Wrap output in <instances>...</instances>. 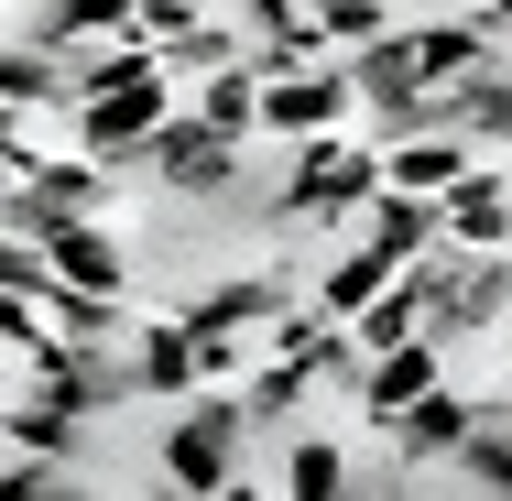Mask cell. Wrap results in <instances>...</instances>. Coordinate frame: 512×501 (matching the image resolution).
Listing matches in <instances>:
<instances>
[{
	"mask_svg": "<svg viewBox=\"0 0 512 501\" xmlns=\"http://www.w3.org/2000/svg\"><path fill=\"white\" fill-rule=\"evenodd\" d=\"M240 447H251V414H240V382H207V393L164 403V447H153V469H164V491H240Z\"/></svg>",
	"mask_w": 512,
	"mask_h": 501,
	"instance_id": "cell-3",
	"label": "cell"
},
{
	"mask_svg": "<svg viewBox=\"0 0 512 501\" xmlns=\"http://www.w3.org/2000/svg\"><path fill=\"white\" fill-rule=\"evenodd\" d=\"M186 109H197L207 131H229V142H262V77H251V66L197 77V88H186Z\"/></svg>",
	"mask_w": 512,
	"mask_h": 501,
	"instance_id": "cell-19",
	"label": "cell"
},
{
	"mask_svg": "<svg viewBox=\"0 0 512 501\" xmlns=\"http://www.w3.org/2000/svg\"><path fill=\"white\" fill-rule=\"evenodd\" d=\"M131 371H142V403H186V393H207L197 327H186V316H142V327H131Z\"/></svg>",
	"mask_w": 512,
	"mask_h": 501,
	"instance_id": "cell-10",
	"label": "cell"
},
{
	"mask_svg": "<svg viewBox=\"0 0 512 501\" xmlns=\"http://www.w3.org/2000/svg\"><path fill=\"white\" fill-rule=\"evenodd\" d=\"M349 88H360V109H382V99H414V88H436V77H425V44H414V22H393L382 44H360V55H349Z\"/></svg>",
	"mask_w": 512,
	"mask_h": 501,
	"instance_id": "cell-17",
	"label": "cell"
},
{
	"mask_svg": "<svg viewBox=\"0 0 512 501\" xmlns=\"http://www.w3.org/2000/svg\"><path fill=\"white\" fill-rule=\"evenodd\" d=\"M349 120H360L349 55H316V66L262 77V142H316V131H349Z\"/></svg>",
	"mask_w": 512,
	"mask_h": 501,
	"instance_id": "cell-4",
	"label": "cell"
},
{
	"mask_svg": "<svg viewBox=\"0 0 512 501\" xmlns=\"http://www.w3.org/2000/svg\"><path fill=\"white\" fill-rule=\"evenodd\" d=\"M22 349H44V295L0 284V371H22Z\"/></svg>",
	"mask_w": 512,
	"mask_h": 501,
	"instance_id": "cell-26",
	"label": "cell"
},
{
	"mask_svg": "<svg viewBox=\"0 0 512 501\" xmlns=\"http://www.w3.org/2000/svg\"><path fill=\"white\" fill-rule=\"evenodd\" d=\"M66 491H77V458H44V447L0 458V501H66Z\"/></svg>",
	"mask_w": 512,
	"mask_h": 501,
	"instance_id": "cell-24",
	"label": "cell"
},
{
	"mask_svg": "<svg viewBox=\"0 0 512 501\" xmlns=\"http://www.w3.org/2000/svg\"><path fill=\"white\" fill-rule=\"evenodd\" d=\"M0 425H11V393H0Z\"/></svg>",
	"mask_w": 512,
	"mask_h": 501,
	"instance_id": "cell-30",
	"label": "cell"
},
{
	"mask_svg": "<svg viewBox=\"0 0 512 501\" xmlns=\"http://www.w3.org/2000/svg\"><path fill=\"white\" fill-rule=\"evenodd\" d=\"M77 436H88V414L77 403H55V393H11V425H0V447H44V458H77Z\"/></svg>",
	"mask_w": 512,
	"mask_h": 501,
	"instance_id": "cell-21",
	"label": "cell"
},
{
	"mask_svg": "<svg viewBox=\"0 0 512 501\" xmlns=\"http://www.w3.org/2000/svg\"><path fill=\"white\" fill-rule=\"evenodd\" d=\"M404 11H414V0H404Z\"/></svg>",
	"mask_w": 512,
	"mask_h": 501,
	"instance_id": "cell-31",
	"label": "cell"
},
{
	"mask_svg": "<svg viewBox=\"0 0 512 501\" xmlns=\"http://www.w3.org/2000/svg\"><path fill=\"white\" fill-rule=\"evenodd\" d=\"M447 469H458V491L512 501V414H491V403H480V425L458 436V458H447Z\"/></svg>",
	"mask_w": 512,
	"mask_h": 501,
	"instance_id": "cell-20",
	"label": "cell"
},
{
	"mask_svg": "<svg viewBox=\"0 0 512 501\" xmlns=\"http://www.w3.org/2000/svg\"><path fill=\"white\" fill-rule=\"evenodd\" d=\"M469 425H480V393L436 382V393H414L404 414L382 425V447H393V458H404L414 480H425V469H447V458H458V436H469Z\"/></svg>",
	"mask_w": 512,
	"mask_h": 501,
	"instance_id": "cell-6",
	"label": "cell"
},
{
	"mask_svg": "<svg viewBox=\"0 0 512 501\" xmlns=\"http://www.w3.org/2000/svg\"><path fill=\"white\" fill-rule=\"evenodd\" d=\"M284 11H306V0H229V22H284Z\"/></svg>",
	"mask_w": 512,
	"mask_h": 501,
	"instance_id": "cell-28",
	"label": "cell"
},
{
	"mask_svg": "<svg viewBox=\"0 0 512 501\" xmlns=\"http://www.w3.org/2000/svg\"><path fill=\"white\" fill-rule=\"evenodd\" d=\"M131 11H142V33H186V22H207L218 0H131Z\"/></svg>",
	"mask_w": 512,
	"mask_h": 501,
	"instance_id": "cell-27",
	"label": "cell"
},
{
	"mask_svg": "<svg viewBox=\"0 0 512 501\" xmlns=\"http://www.w3.org/2000/svg\"><path fill=\"white\" fill-rule=\"evenodd\" d=\"M153 55H164L175 88H197V77H218V66H251V33H240L229 11H207V22H186V33H153Z\"/></svg>",
	"mask_w": 512,
	"mask_h": 501,
	"instance_id": "cell-16",
	"label": "cell"
},
{
	"mask_svg": "<svg viewBox=\"0 0 512 501\" xmlns=\"http://www.w3.org/2000/svg\"><path fill=\"white\" fill-rule=\"evenodd\" d=\"M371 197H382V142L349 120V131L284 142V175H273L262 218H273V229H306V240H327V229H360V207H371Z\"/></svg>",
	"mask_w": 512,
	"mask_h": 501,
	"instance_id": "cell-1",
	"label": "cell"
},
{
	"mask_svg": "<svg viewBox=\"0 0 512 501\" xmlns=\"http://www.w3.org/2000/svg\"><path fill=\"white\" fill-rule=\"evenodd\" d=\"M131 175H142V186H164V197H197V207H240L251 186H262V175H251V142L207 131L186 99L164 109V131L131 153ZM251 207H262V197H251Z\"/></svg>",
	"mask_w": 512,
	"mask_h": 501,
	"instance_id": "cell-2",
	"label": "cell"
},
{
	"mask_svg": "<svg viewBox=\"0 0 512 501\" xmlns=\"http://www.w3.org/2000/svg\"><path fill=\"white\" fill-rule=\"evenodd\" d=\"M393 273H404L393 251H371L360 229H327V251L306 262V305H316V316H338V327H349V316H360V305L382 295Z\"/></svg>",
	"mask_w": 512,
	"mask_h": 501,
	"instance_id": "cell-5",
	"label": "cell"
},
{
	"mask_svg": "<svg viewBox=\"0 0 512 501\" xmlns=\"http://www.w3.org/2000/svg\"><path fill=\"white\" fill-rule=\"evenodd\" d=\"M436 207H447V240H458V251H512V164L502 153H480Z\"/></svg>",
	"mask_w": 512,
	"mask_h": 501,
	"instance_id": "cell-7",
	"label": "cell"
},
{
	"mask_svg": "<svg viewBox=\"0 0 512 501\" xmlns=\"http://www.w3.org/2000/svg\"><path fill=\"white\" fill-rule=\"evenodd\" d=\"M480 164V142L458 131V120H436V131H404V142H382V186H414V197H447L458 175Z\"/></svg>",
	"mask_w": 512,
	"mask_h": 501,
	"instance_id": "cell-9",
	"label": "cell"
},
{
	"mask_svg": "<svg viewBox=\"0 0 512 501\" xmlns=\"http://www.w3.org/2000/svg\"><path fill=\"white\" fill-rule=\"evenodd\" d=\"M480 403H491V414H512V360H502V382H491V393H480Z\"/></svg>",
	"mask_w": 512,
	"mask_h": 501,
	"instance_id": "cell-29",
	"label": "cell"
},
{
	"mask_svg": "<svg viewBox=\"0 0 512 501\" xmlns=\"http://www.w3.org/2000/svg\"><path fill=\"white\" fill-rule=\"evenodd\" d=\"M447 120L480 142V153H502L512 164V44L491 55V66H469V77H447Z\"/></svg>",
	"mask_w": 512,
	"mask_h": 501,
	"instance_id": "cell-13",
	"label": "cell"
},
{
	"mask_svg": "<svg viewBox=\"0 0 512 501\" xmlns=\"http://www.w3.org/2000/svg\"><path fill=\"white\" fill-rule=\"evenodd\" d=\"M436 382H447V338H404V349H382L371 382H360V425L382 436V425H393L414 393H436Z\"/></svg>",
	"mask_w": 512,
	"mask_h": 501,
	"instance_id": "cell-12",
	"label": "cell"
},
{
	"mask_svg": "<svg viewBox=\"0 0 512 501\" xmlns=\"http://www.w3.org/2000/svg\"><path fill=\"white\" fill-rule=\"evenodd\" d=\"M44 262H55V284H77V295H131V251H120L109 218H66V229L44 240Z\"/></svg>",
	"mask_w": 512,
	"mask_h": 501,
	"instance_id": "cell-11",
	"label": "cell"
},
{
	"mask_svg": "<svg viewBox=\"0 0 512 501\" xmlns=\"http://www.w3.org/2000/svg\"><path fill=\"white\" fill-rule=\"evenodd\" d=\"M360 240L393 251V262H425V251H447V207L414 197V186H382V197L360 207Z\"/></svg>",
	"mask_w": 512,
	"mask_h": 501,
	"instance_id": "cell-14",
	"label": "cell"
},
{
	"mask_svg": "<svg viewBox=\"0 0 512 501\" xmlns=\"http://www.w3.org/2000/svg\"><path fill=\"white\" fill-rule=\"evenodd\" d=\"M316 403V371L306 360H251L240 371V414H251V436H295Z\"/></svg>",
	"mask_w": 512,
	"mask_h": 501,
	"instance_id": "cell-15",
	"label": "cell"
},
{
	"mask_svg": "<svg viewBox=\"0 0 512 501\" xmlns=\"http://www.w3.org/2000/svg\"><path fill=\"white\" fill-rule=\"evenodd\" d=\"M0 99H77V66L33 33H0Z\"/></svg>",
	"mask_w": 512,
	"mask_h": 501,
	"instance_id": "cell-22",
	"label": "cell"
},
{
	"mask_svg": "<svg viewBox=\"0 0 512 501\" xmlns=\"http://www.w3.org/2000/svg\"><path fill=\"white\" fill-rule=\"evenodd\" d=\"M11 33H33V44H55V55H77V44H153L131 0H22Z\"/></svg>",
	"mask_w": 512,
	"mask_h": 501,
	"instance_id": "cell-8",
	"label": "cell"
},
{
	"mask_svg": "<svg viewBox=\"0 0 512 501\" xmlns=\"http://www.w3.org/2000/svg\"><path fill=\"white\" fill-rule=\"evenodd\" d=\"M316 11V33L338 44V55H360V44H382L393 22H404V0H306Z\"/></svg>",
	"mask_w": 512,
	"mask_h": 501,
	"instance_id": "cell-23",
	"label": "cell"
},
{
	"mask_svg": "<svg viewBox=\"0 0 512 501\" xmlns=\"http://www.w3.org/2000/svg\"><path fill=\"white\" fill-rule=\"evenodd\" d=\"M0 284H11V295H44V284H55L44 240H33V229H11V218H0Z\"/></svg>",
	"mask_w": 512,
	"mask_h": 501,
	"instance_id": "cell-25",
	"label": "cell"
},
{
	"mask_svg": "<svg viewBox=\"0 0 512 501\" xmlns=\"http://www.w3.org/2000/svg\"><path fill=\"white\" fill-rule=\"evenodd\" d=\"M349 480H360V469H349V447H338L327 425H295V436H284V491L295 501H349Z\"/></svg>",
	"mask_w": 512,
	"mask_h": 501,
	"instance_id": "cell-18",
	"label": "cell"
}]
</instances>
